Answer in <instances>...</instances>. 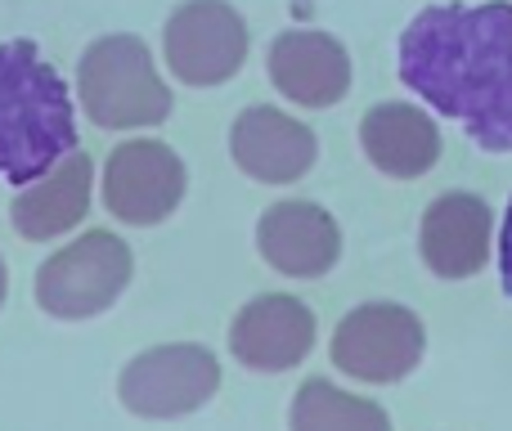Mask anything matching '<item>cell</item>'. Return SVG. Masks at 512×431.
<instances>
[{
	"instance_id": "1",
	"label": "cell",
	"mask_w": 512,
	"mask_h": 431,
	"mask_svg": "<svg viewBox=\"0 0 512 431\" xmlns=\"http://www.w3.org/2000/svg\"><path fill=\"white\" fill-rule=\"evenodd\" d=\"M396 59L400 81L481 153H512V0L418 9Z\"/></svg>"
},
{
	"instance_id": "2",
	"label": "cell",
	"mask_w": 512,
	"mask_h": 431,
	"mask_svg": "<svg viewBox=\"0 0 512 431\" xmlns=\"http://www.w3.org/2000/svg\"><path fill=\"white\" fill-rule=\"evenodd\" d=\"M77 149L68 81L32 41H0V180L32 185Z\"/></svg>"
},
{
	"instance_id": "3",
	"label": "cell",
	"mask_w": 512,
	"mask_h": 431,
	"mask_svg": "<svg viewBox=\"0 0 512 431\" xmlns=\"http://www.w3.org/2000/svg\"><path fill=\"white\" fill-rule=\"evenodd\" d=\"M77 104L104 131H144L171 117V86L140 36L113 32L90 41L81 54Z\"/></svg>"
},
{
	"instance_id": "4",
	"label": "cell",
	"mask_w": 512,
	"mask_h": 431,
	"mask_svg": "<svg viewBox=\"0 0 512 431\" xmlns=\"http://www.w3.org/2000/svg\"><path fill=\"white\" fill-rule=\"evenodd\" d=\"M131 274V247L108 229H90V234L72 238L68 247L45 256V265L36 270V306L50 319L81 324V319L113 310L117 297L131 288Z\"/></svg>"
},
{
	"instance_id": "5",
	"label": "cell",
	"mask_w": 512,
	"mask_h": 431,
	"mask_svg": "<svg viewBox=\"0 0 512 431\" xmlns=\"http://www.w3.org/2000/svg\"><path fill=\"white\" fill-rule=\"evenodd\" d=\"M333 355L337 373L369 387H391L405 382L427 355V328L400 301H364L346 310L342 324L333 328Z\"/></svg>"
},
{
	"instance_id": "6",
	"label": "cell",
	"mask_w": 512,
	"mask_h": 431,
	"mask_svg": "<svg viewBox=\"0 0 512 431\" xmlns=\"http://www.w3.org/2000/svg\"><path fill=\"white\" fill-rule=\"evenodd\" d=\"M221 391V360L198 342H167L140 351L117 378V400L126 414L167 423L198 414Z\"/></svg>"
},
{
	"instance_id": "7",
	"label": "cell",
	"mask_w": 512,
	"mask_h": 431,
	"mask_svg": "<svg viewBox=\"0 0 512 431\" xmlns=\"http://www.w3.org/2000/svg\"><path fill=\"white\" fill-rule=\"evenodd\" d=\"M252 32L230 0H185L162 27V54L180 86H225L248 63Z\"/></svg>"
},
{
	"instance_id": "8",
	"label": "cell",
	"mask_w": 512,
	"mask_h": 431,
	"mask_svg": "<svg viewBox=\"0 0 512 431\" xmlns=\"http://www.w3.org/2000/svg\"><path fill=\"white\" fill-rule=\"evenodd\" d=\"M189 171L162 140H126L104 162V207L122 225H162L185 203Z\"/></svg>"
},
{
	"instance_id": "9",
	"label": "cell",
	"mask_w": 512,
	"mask_h": 431,
	"mask_svg": "<svg viewBox=\"0 0 512 431\" xmlns=\"http://www.w3.org/2000/svg\"><path fill=\"white\" fill-rule=\"evenodd\" d=\"M270 86L297 108H333L351 90V54L333 32L288 27L270 41L265 54Z\"/></svg>"
},
{
	"instance_id": "10",
	"label": "cell",
	"mask_w": 512,
	"mask_h": 431,
	"mask_svg": "<svg viewBox=\"0 0 512 431\" xmlns=\"http://www.w3.org/2000/svg\"><path fill=\"white\" fill-rule=\"evenodd\" d=\"M256 252L283 279H324L342 261V229L328 207L283 198L256 220Z\"/></svg>"
},
{
	"instance_id": "11",
	"label": "cell",
	"mask_w": 512,
	"mask_h": 431,
	"mask_svg": "<svg viewBox=\"0 0 512 431\" xmlns=\"http://www.w3.org/2000/svg\"><path fill=\"white\" fill-rule=\"evenodd\" d=\"M315 351V310L288 292L252 297L230 324V355L252 373H288Z\"/></svg>"
},
{
	"instance_id": "12",
	"label": "cell",
	"mask_w": 512,
	"mask_h": 431,
	"mask_svg": "<svg viewBox=\"0 0 512 431\" xmlns=\"http://www.w3.org/2000/svg\"><path fill=\"white\" fill-rule=\"evenodd\" d=\"M230 158L256 185H292L315 167L319 140L301 117H288L270 104H252L230 126Z\"/></svg>"
},
{
	"instance_id": "13",
	"label": "cell",
	"mask_w": 512,
	"mask_h": 431,
	"mask_svg": "<svg viewBox=\"0 0 512 431\" xmlns=\"http://www.w3.org/2000/svg\"><path fill=\"white\" fill-rule=\"evenodd\" d=\"M490 238H495V212L486 207V198L454 189L427 203L423 225H418V252L436 279L459 283L486 270L495 252Z\"/></svg>"
},
{
	"instance_id": "14",
	"label": "cell",
	"mask_w": 512,
	"mask_h": 431,
	"mask_svg": "<svg viewBox=\"0 0 512 431\" xmlns=\"http://www.w3.org/2000/svg\"><path fill=\"white\" fill-rule=\"evenodd\" d=\"M360 149L387 180H418L441 162L445 140L427 108L387 99L360 117Z\"/></svg>"
},
{
	"instance_id": "15",
	"label": "cell",
	"mask_w": 512,
	"mask_h": 431,
	"mask_svg": "<svg viewBox=\"0 0 512 431\" xmlns=\"http://www.w3.org/2000/svg\"><path fill=\"white\" fill-rule=\"evenodd\" d=\"M90 189H95V167L86 153L72 149L63 162H54L41 180L23 185L9 203V225L27 243H50L77 229L90 212Z\"/></svg>"
},
{
	"instance_id": "16",
	"label": "cell",
	"mask_w": 512,
	"mask_h": 431,
	"mask_svg": "<svg viewBox=\"0 0 512 431\" xmlns=\"http://www.w3.org/2000/svg\"><path fill=\"white\" fill-rule=\"evenodd\" d=\"M288 431H391V418L378 400L351 396L328 378H306L292 396Z\"/></svg>"
},
{
	"instance_id": "17",
	"label": "cell",
	"mask_w": 512,
	"mask_h": 431,
	"mask_svg": "<svg viewBox=\"0 0 512 431\" xmlns=\"http://www.w3.org/2000/svg\"><path fill=\"white\" fill-rule=\"evenodd\" d=\"M499 283H504V297L512 301V198H508V212H504V225H499Z\"/></svg>"
},
{
	"instance_id": "18",
	"label": "cell",
	"mask_w": 512,
	"mask_h": 431,
	"mask_svg": "<svg viewBox=\"0 0 512 431\" xmlns=\"http://www.w3.org/2000/svg\"><path fill=\"white\" fill-rule=\"evenodd\" d=\"M5 297H9V270H5V261H0V306H5Z\"/></svg>"
}]
</instances>
